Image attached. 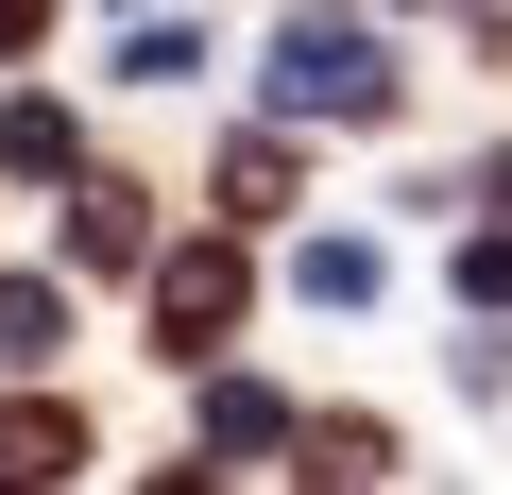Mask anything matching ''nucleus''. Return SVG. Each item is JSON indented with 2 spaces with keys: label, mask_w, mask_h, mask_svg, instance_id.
<instances>
[{
  "label": "nucleus",
  "mask_w": 512,
  "mask_h": 495,
  "mask_svg": "<svg viewBox=\"0 0 512 495\" xmlns=\"http://www.w3.org/2000/svg\"><path fill=\"white\" fill-rule=\"evenodd\" d=\"M291 274H308V308H376V239H308Z\"/></svg>",
  "instance_id": "7"
},
{
  "label": "nucleus",
  "mask_w": 512,
  "mask_h": 495,
  "mask_svg": "<svg viewBox=\"0 0 512 495\" xmlns=\"http://www.w3.org/2000/svg\"><path fill=\"white\" fill-rule=\"evenodd\" d=\"M69 257H86V274H137V257H154V205H137V188H69Z\"/></svg>",
  "instance_id": "3"
},
{
  "label": "nucleus",
  "mask_w": 512,
  "mask_h": 495,
  "mask_svg": "<svg viewBox=\"0 0 512 495\" xmlns=\"http://www.w3.org/2000/svg\"><path fill=\"white\" fill-rule=\"evenodd\" d=\"M86 461V410H0V478H69Z\"/></svg>",
  "instance_id": "5"
},
{
  "label": "nucleus",
  "mask_w": 512,
  "mask_h": 495,
  "mask_svg": "<svg viewBox=\"0 0 512 495\" xmlns=\"http://www.w3.org/2000/svg\"><path fill=\"white\" fill-rule=\"evenodd\" d=\"M274 120H393V52H376V18L308 0V18L274 35Z\"/></svg>",
  "instance_id": "1"
},
{
  "label": "nucleus",
  "mask_w": 512,
  "mask_h": 495,
  "mask_svg": "<svg viewBox=\"0 0 512 495\" xmlns=\"http://www.w3.org/2000/svg\"><path fill=\"white\" fill-rule=\"evenodd\" d=\"M222 205L274 222V205H291V137H239V154H222Z\"/></svg>",
  "instance_id": "6"
},
{
  "label": "nucleus",
  "mask_w": 512,
  "mask_h": 495,
  "mask_svg": "<svg viewBox=\"0 0 512 495\" xmlns=\"http://www.w3.org/2000/svg\"><path fill=\"white\" fill-rule=\"evenodd\" d=\"M308 478H393V427H359V410H342V427L308 444Z\"/></svg>",
  "instance_id": "10"
},
{
  "label": "nucleus",
  "mask_w": 512,
  "mask_h": 495,
  "mask_svg": "<svg viewBox=\"0 0 512 495\" xmlns=\"http://www.w3.org/2000/svg\"><path fill=\"white\" fill-rule=\"evenodd\" d=\"M478 308H512V239H461V325Z\"/></svg>",
  "instance_id": "11"
},
{
  "label": "nucleus",
  "mask_w": 512,
  "mask_h": 495,
  "mask_svg": "<svg viewBox=\"0 0 512 495\" xmlns=\"http://www.w3.org/2000/svg\"><path fill=\"white\" fill-rule=\"evenodd\" d=\"M52 342H69V291L52 274H0V376H35Z\"/></svg>",
  "instance_id": "4"
},
{
  "label": "nucleus",
  "mask_w": 512,
  "mask_h": 495,
  "mask_svg": "<svg viewBox=\"0 0 512 495\" xmlns=\"http://www.w3.org/2000/svg\"><path fill=\"white\" fill-rule=\"evenodd\" d=\"M205 444H239V461H256V444H291V410L256 393V376H222V393H205Z\"/></svg>",
  "instance_id": "8"
},
{
  "label": "nucleus",
  "mask_w": 512,
  "mask_h": 495,
  "mask_svg": "<svg viewBox=\"0 0 512 495\" xmlns=\"http://www.w3.org/2000/svg\"><path fill=\"white\" fill-rule=\"evenodd\" d=\"M0 154H18V171H69L86 137H69V103H18V120H0Z\"/></svg>",
  "instance_id": "9"
},
{
  "label": "nucleus",
  "mask_w": 512,
  "mask_h": 495,
  "mask_svg": "<svg viewBox=\"0 0 512 495\" xmlns=\"http://www.w3.org/2000/svg\"><path fill=\"white\" fill-rule=\"evenodd\" d=\"M239 291H256V274L222 257V239H205V257H171V274H154V342H171V359L205 376V359L239 342Z\"/></svg>",
  "instance_id": "2"
},
{
  "label": "nucleus",
  "mask_w": 512,
  "mask_h": 495,
  "mask_svg": "<svg viewBox=\"0 0 512 495\" xmlns=\"http://www.w3.org/2000/svg\"><path fill=\"white\" fill-rule=\"evenodd\" d=\"M35 18H52V0H0V52H35Z\"/></svg>",
  "instance_id": "12"
}]
</instances>
